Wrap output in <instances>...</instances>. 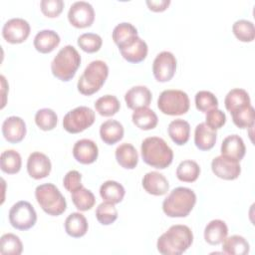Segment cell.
<instances>
[{
    "label": "cell",
    "mask_w": 255,
    "mask_h": 255,
    "mask_svg": "<svg viewBox=\"0 0 255 255\" xmlns=\"http://www.w3.org/2000/svg\"><path fill=\"white\" fill-rule=\"evenodd\" d=\"M230 114L234 125L239 128H248L254 126L255 111L251 105L239 108Z\"/></svg>",
    "instance_id": "cell-34"
},
{
    "label": "cell",
    "mask_w": 255,
    "mask_h": 255,
    "mask_svg": "<svg viewBox=\"0 0 255 255\" xmlns=\"http://www.w3.org/2000/svg\"><path fill=\"white\" fill-rule=\"evenodd\" d=\"M200 174V167L198 163L191 159L181 161L176 168V176L180 181L193 182Z\"/></svg>",
    "instance_id": "cell-36"
},
{
    "label": "cell",
    "mask_w": 255,
    "mask_h": 255,
    "mask_svg": "<svg viewBox=\"0 0 255 255\" xmlns=\"http://www.w3.org/2000/svg\"><path fill=\"white\" fill-rule=\"evenodd\" d=\"M0 79H1V82H2V95H3V97H4V101H3V103H2V108L5 106V90H7L8 88L6 87V79H5V77L2 75L1 77H0Z\"/></svg>",
    "instance_id": "cell-48"
},
{
    "label": "cell",
    "mask_w": 255,
    "mask_h": 255,
    "mask_svg": "<svg viewBox=\"0 0 255 255\" xmlns=\"http://www.w3.org/2000/svg\"><path fill=\"white\" fill-rule=\"evenodd\" d=\"M60 36L54 30H41L34 38L35 49L43 54L51 53L60 44Z\"/></svg>",
    "instance_id": "cell-21"
},
{
    "label": "cell",
    "mask_w": 255,
    "mask_h": 255,
    "mask_svg": "<svg viewBox=\"0 0 255 255\" xmlns=\"http://www.w3.org/2000/svg\"><path fill=\"white\" fill-rule=\"evenodd\" d=\"M220 151L221 155L240 161L245 155L246 147L241 136L238 134H230L223 139Z\"/></svg>",
    "instance_id": "cell-20"
},
{
    "label": "cell",
    "mask_w": 255,
    "mask_h": 255,
    "mask_svg": "<svg viewBox=\"0 0 255 255\" xmlns=\"http://www.w3.org/2000/svg\"><path fill=\"white\" fill-rule=\"evenodd\" d=\"M195 107L198 111L202 113H207L210 110L217 109L218 100L215 95L209 91H199L196 93L195 98Z\"/></svg>",
    "instance_id": "cell-41"
},
{
    "label": "cell",
    "mask_w": 255,
    "mask_h": 255,
    "mask_svg": "<svg viewBox=\"0 0 255 255\" xmlns=\"http://www.w3.org/2000/svg\"><path fill=\"white\" fill-rule=\"evenodd\" d=\"M147 44L139 37H137L130 46L120 50L123 58L129 63H139L143 61L147 56Z\"/></svg>",
    "instance_id": "cell-28"
},
{
    "label": "cell",
    "mask_w": 255,
    "mask_h": 255,
    "mask_svg": "<svg viewBox=\"0 0 255 255\" xmlns=\"http://www.w3.org/2000/svg\"><path fill=\"white\" fill-rule=\"evenodd\" d=\"M225 108L228 112H233L239 108L251 105L249 94L244 89H232L229 91L224 100Z\"/></svg>",
    "instance_id": "cell-32"
},
{
    "label": "cell",
    "mask_w": 255,
    "mask_h": 255,
    "mask_svg": "<svg viewBox=\"0 0 255 255\" xmlns=\"http://www.w3.org/2000/svg\"><path fill=\"white\" fill-rule=\"evenodd\" d=\"M68 20L76 28L90 27L95 20V10L87 1H76L70 6Z\"/></svg>",
    "instance_id": "cell-11"
},
{
    "label": "cell",
    "mask_w": 255,
    "mask_h": 255,
    "mask_svg": "<svg viewBox=\"0 0 255 255\" xmlns=\"http://www.w3.org/2000/svg\"><path fill=\"white\" fill-rule=\"evenodd\" d=\"M81 181H82V174L77 170H70L64 176L63 185L68 191L74 192L83 186Z\"/></svg>",
    "instance_id": "cell-46"
},
{
    "label": "cell",
    "mask_w": 255,
    "mask_h": 255,
    "mask_svg": "<svg viewBox=\"0 0 255 255\" xmlns=\"http://www.w3.org/2000/svg\"><path fill=\"white\" fill-rule=\"evenodd\" d=\"M95 108L101 116L112 117L120 111L121 103L116 96L105 95L96 101Z\"/></svg>",
    "instance_id": "cell-35"
},
{
    "label": "cell",
    "mask_w": 255,
    "mask_h": 255,
    "mask_svg": "<svg viewBox=\"0 0 255 255\" xmlns=\"http://www.w3.org/2000/svg\"><path fill=\"white\" fill-rule=\"evenodd\" d=\"M235 37L241 42H252L255 38V28L253 22L246 19H239L232 25Z\"/></svg>",
    "instance_id": "cell-39"
},
{
    "label": "cell",
    "mask_w": 255,
    "mask_h": 255,
    "mask_svg": "<svg viewBox=\"0 0 255 255\" xmlns=\"http://www.w3.org/2000/svg\"><path fill=\"white\" fill-rule=\"evenodd\" d=\"M108 75L109 67L104 61H92L78 80V91L85 96H91L97 93L105 84Z\"/></svg>",
    "instance_id": "cell-5"
},
{
    "label": "cell",
    "mask_w": 255,
    "mask_h": 255,
    "mask_svg": "<svg viewBox=\"0 0 255 255\" xmlns=\"http://www.w3.org/2000/svg\"><path fill=\"white\" fill-rule=\"evenodd\" d=\"M196 203V194L188 187L179 186L170 191L162 202V210L169 217H186Z\"/></svg>",
    "instance_id": "cell-3"
},
{
    "label": "cell",
    "mask_w": 255,
    "mask_h": 255,
    "mask_svg": "<svg viewBox=\"0 0 255 255\" xmlns=\"http://www.w3.org/2000/svg\"><path fill=\"white\" fill-rule=\"evenodd\" d=\"M95 112L86 106L68 112L63 119V128L70 133H78L90 128L95 122Z\"/></svg>",
    "instance_id": "cell-8"
},
{
    "label": "cell",
    "mask_w": 255,
    "mask_h": 255,
    "mask_svg": "<svg viewBox=\"0 0 255 255\" xmlns=\"http://www.w3.org/2000/svg\"><path fill=\"white\" fill-rule=\"evenodd\" d=\"M35 123L42 130H51L56 128L58 123V117L56 113L48 108L37 111L35 115Z\"/></svg>",
    "instance_id": "cell-40"
},
{
    "label": "cell",
    "mask_w": 255,
    "mask_h": 255,
    "mask_svg": "<svg viewBox=\"0 0 255 255\" xmlns=\"http://www.w3.org/2000/svg\"><path fill=\"white\" fill-rule=\"evenodd\" d=\"M52 169V164L50 158L40 152H32L27 159V171L31 177L34 179H42L47 177Z\"/></svg>",
    "instance_id": "cell-14"
},
{
    "label": "cell",
    "mask_w": 255,
    "mask_h": 255,
    "mask_svg": "<svg viewBox=\"0 0 255 255\" xmlns=\"http://www.w3.org/2000/svg\"><path fill=\"white\" fill-rule=\"evenodd\" d=\"M42 13L50 18L59 16L64 8L63 0H42L40 3Z\"/></svg>",
    "instance_id": "cell-44"
},
{
    "label": "cell",
    "mask_w": 255,
    "mask_h": 255,
    "mask_svg": "<svg viewBox=\"0 0 255 255\" xmlns=\"http://www.w3.org/2000/svg\"><path fill=\"white\" fill-rule=\"evenodd\" d=\"M216 136V130L209 128L205 123H200L194 130V143L200 150H209L215 145Z\"/></svg>",
    "instance_id": "cell-22"
},
{
    "label": "cell",
    "mask_w": 255,
    "mask_h": 255,
    "mask_svg": "<svg viewBox=\"0 0 255 255\" xmlns=\"http://www.w3.org/2000/svg\"><path fill=\"white\" fill-rule=\"evenodd\" d=\"M228 227L223 220H211L204 229V239L210 245H218L227 237Z\"/></svg>",
    "instance_id": "cell-25"
},
{
    "label": "cell",
    "mask_w": 255,
    "mask_h": 255,
    "mask_svg": "<svg viewBox=\"0 0 255 255\" xmlns=\"http://www.w3.org/2000/svg\"><path fill=\"white\" fill-rule=\"evenodd\" d=\"M118 163L126 169H133L138 162V154L135 147L128 142L120 144L115 151Z\"/></svg>",
    "instance_id": "cell-24"
},
{
    "label": "cell",
    "mask_w": 255,
    "mask_h": 255,
    "mask_svg": "<svg viewBox=\"0 0 255 255\" xmlns=\"http://www.w3.org/2000/svg\"><path fill=\"white\" fill-rule=\"evenodd\" d=\"M190 106L188 95L181 90H164L157 99V108L168 116H180L188 112Z\"/></svg>",
    "instance_id": "cell-7"
},
{
    "label": "cell",
    "mask_w": 255,
    "mask_h": 255,
    "mask_svg": "<svg viewBox=\"0 0 255 255\" xmlns=\"http://www.w3.org/2000/svg\"><path fill=\"white\" fill-rule=\"evenodd\" d=\"M30 24L22 18L9 19L2 28L3 38L11 44L23 43L30 35Z\"/></svg>",
    "instance_id": "cell-12"
},
{
    "label": "cell",
    "mask_w": 255,
    "mask_h": 255,
    "mask_svg": "<svg viewBox=\"0 0 255 255\" xmlns=\"http://www.w3.org/2000/svg\"><path fill=\"white\" fill-rule=\"evenodd\" d=\"M225 123L226 115L222 111L218 109H213L206 113L205 124L212 129L216 130L218 128H221L225 125Z\"/></svg>",
    "instance_id": "cell-45"
},
{
    "label": "cell",
    "mask_w": 255,
    "mask_h": 255,
    "mask_svg": "<svg viewBox=\"0 0 255 255\" xmlns=\"http://www.w3.org/2000/svg\"><path fill=\"white\" fill-rule=\"evenodd\" d=\"M193 242L191 229L182 224H175L159 236L156 247L163 255H180L185 252Z\"/></svg>",
    "instance_id": "cell-1"
},
{
    "label": "cell",
    "mask_w": 255,
    "mask_h": 255,
    "mask_svg": "<svg viewBox=\"0 0 255 255\" xmlns=\"http://www.w3.org/2000/svg\"><path fill=\"white\" fill-rule=\"evenodd\" d=\"M143 161L157 169L166 168L173 159V151L165 140L158 136L144 138L140 146Z\"/></svg>",
    "instance_id": "cell-2"
},
{
    "label": "cell",
    "mask_w": 255,
    "mask_h": 255,
    "mask_svg": "<svg viewBox=\"0 0 255 255\" xmlns=\"http://www.w3.org/2000/svg\"><path fill=\"white\" fill-rule=\"evenodd\" d=\"M73 155L80 163L91 164L97 160L99 148L97 143L92 139L82 138L75 142L73 146Z\"/></svg>",
    "instance_id": "cell-15"
},
{
    "label": "cell",
    "mask_w": 255,
    "mask_h": 255,
    "mask_svg": "<svg viewBox=\"0 0 255 255\" xmlns=\"http://www.w3.org/2000/svg\"><path fill=\"white\" fill-rule=\"evenodd\" d=\"M22 165V158L19 152L14 149H7L1 153L0 166L3 172L8 174H15L20 171Z\"/></svg>",
    "instance_id": "cell-33"
},
{
    "label": "cell",
    "mask_w": 255,
    "mask_h": 255,
    "mask_svg": "<svg viewBox=\"0 0 255 255\" xmlns=\"http://www.w3.org/2000/svg\"><path fill=\"white\" fill-rule=\"evenodd\" d=\"M23 244L20 238L13 233H6L0 239V253L2 255H20Z\"/></svg>",
    "instance_id": "cell-38"
},
{
    "label": "cell",
    "mask_w": 255,
    "mask_h": 255,
    "mask_svg": "<svg viewBox=\"0 0 255 255\" xmlns=\"http://www.w3.org/2000/svg\"><path fill=\"white\" fill-rule=\"evenodd\" d=\"M211 169L217 177L225 180L236 179L241 173L239 161L224 155H219L212 159Z\"/></svg>",
    "instance_id": "cell-13"
},
{
    "label": "cell",
    "mask_w": 255,
    "mask_h": 255,
    "mask_svg": "<svg viewBox=\"0 0 255 255\" xmlns=\"http://www.w3.org/2000/svg\"><path fill=\"white\" fill-rule=\"evenodd\" d=\"M81 65V56L72 45L63 47L51 63L52 74L63 82L72 80Z\"/></svg>",
    "instance_id": "cell-4"
},
{
    "label": "cell",
    "mask_w": 255,
    "mask_h": 255,
    "mask_svg": "<svg viewBox=\"0 0 255 255\" xmlns=\"http://www.w3.org/2000/svg\"><path fill=\"white\" fill-rule=\"evenodd\" d=\"M151 92L145 86L132 87L125 95L127 107L133 111L148 107L151 103Z\"/></svg>",
    "instance_id": "cell-17"
},
{
    "label": "cell",
    "mask_w": 255,
    "mask_h": 255,
    "mask_svg": "<svg viewBox=\"0 0 255 255\" xmlns=\"http://www.w3.org/2000/svg\"><path fill=\"white\" fill-rule=\"evenodd\" d=\"M72 201L78 210L87 211L95 205L96 197L90 189L82 186L81 188L72 192Z\"/></svg>",
    "instance_id": "cell-37"
},
{
    "label": "cell",
    "mask_w": 255,
    "mask_h": 255,
    "mask_svg": "<svg viewBox=\"0 0 255 255\" xmlns=\"http://www.w3.org/2000/svg\"><path fill=\"white\" fill-rule=\"evenodd\" d=\"M124 186L115 180H107L100 187V195L106 202L113 204L120 203L125 196Z\"/></svg>",
    "instance_id": "cell-29"
},
{
    "label": "cell",
    "mask_w": 255,
    "mask_h": 255,
    "mask_svg": "<svg viewBox=\"0 0 255 255\" xmlns=\"http://www.w3.org/2000/svg\"><path fill=\"white\" fill-rule=\"evenodd\" d=\"M124 127L116 120H108L100 127V135L107 144H115L124 137Z\"/></svg>",
    "instance_id": "cell-23"
},
{
    "label": "cell",
    "mask_w": 255,
    "mask_h": 255,
    "mask_svg": "<svg viewBox=\"0 0 255 255\" xmlns=\"http://www.w3.org/2000/svg\"><path fill=\"white\" fill-rule=\"evenodd\" d=\"M37 221V213L28 201L21 200L12 205L9 210V222L18 230H28Z\"/></svg>",
    "instance_id": "cell-9"
},
{
    "label": "cell",
    "mask_w": 255,
    "mask_h": 255,
    "mask_svg": "<svg viewBox=\"0 0 255 255\" xmlns=\"http://www.w3.org/2000/svg\"><path fill=\"white\" fill-rule=\"evenodd\" d=\"M222 243V251L225 254L246 255L250 250L248 241L240 235H232L230 237H226Z\"/></svg>",
    "instance_id": "cell-31"
},
{
    "label": "cell",
    "mask_w": 255,
    "mask_h": 255,
    "mask_svg": "<svg viewBox=\"0 0 255 255\" xmlns=\"http://www.w3.org/2000/svg\"><path fill=\"white\" fill-rule=\"evenodd\" d=\"M112 36L115 44L119 47V50L130 46L138 37L136 28L128 22L118 24L114 28Z\"/></svg>",
    "instance_id": "cell-19"
},
{
    "label": "cell",
    "mask_w": 255,
    "mask_h": 255,
    "mask_svg": "<svg viewBox=\"0 0 255 255\" xmlns=\"http://www.w3.org/2000/svg\"><path fill=\"white\" fill-rule=\"evenodd\" d=\"M35 197L40 207L49 215L59 216L67 208L64 195L53 183L38 185L35 189Z\"/></svg>",
    "instance_id": "cell-6"
},
{
    "label": "cell",
    "mask_w": 255,
    "mask_h": 255,
    "mask_svg": "<svg viewBox=\"0 0 255 255\" xmlns=\"http://www.w3.org/2000/svg\"><path fill=\"white\" fill-rule=\"evenodd\" d=\"M142 187L147 193L160 196L168 191L169 183L163 174L157 171H149L142 177Z\"/></svg>",
    "instance_id": "cell-18"
},
{
    "label": "cell",
    "mask_w": 255,
    "mask_h": 255,
    "mask_svg": "<svg viewBox=\"0 0 255 255\" xmlns=\"http://www.w3.org/2000/svg\"><path fill=\"white\" fill-rule=\"evenodd\" d=\"M176 71L175 56L168 51L156 55L152 64V74L156 81L164 83L170 81Z\"/></svg>",
    "instance_id": "cell-10"
},
{
    "label": "cell",
    "mask_w": 255,
    "mask_h": 255,
    "mask_svg": "<svg viewBox=\"0 0 255 255\" xmlns=\"http://www.w3.org/2000/svg\"><path fill=\"white\" fill-rule=\"evenodd\" d=\"M131 120H132V123L138 128L143 130L154 128L158 122V118L156 114L152 110L148 109V107L134 110L131 116Z\"/></svg>",
    "instance_id": "cell-30"
},
{
    "label": "cell",
    "mask_w": 255,
    "mask_h": 255,
    "mask_svg": "<svg viewBox=\"0 0 255 255\" xmlns=\"http://www.w3.org/2000/svg\"><path fill=\"white\" fill-rule=\"evenodd\" d=\"M167 132L174 143L177 145H183L189 139L190 126L188 122L182 119H176L169 123Z\"/></svg>",
    "instance_id": "cell-27"
},
{
    "label": "cell",
    "mask_w": 255,
    "mask_h": 255,
    "mask_svg": "<svg viewBox=\"0 0 255 255\" xmlns=\"http://www.w3.org/2000/svg\"><path fill=\"white\" fill-rule=\"evenodd\" d=\"M103 44L102 37L96 33H84L78 38L79 47L87 53L98 52Z\"/></svg>",
    "instance_id": "cell-43"
},
{
    "label": "cell",
    "mask_w": 255,
    "mask_h": 255,
    "mask_svg": "<svg viewBox=\"0 0 255 255\" xmlns=\"http://www.w3.org/2000/svg\"><path fill=\"white\" fill-rule=\"evenodd\" d=\"M26 131V124L20 117L11 116L2 124L3 136L10 143L20 142L25 137Z\"/></svg>",
    "instance_id": "cell-16"
},
{
    "label": "cell",
    "mask_w": 255,
    "mask_h": 255,
    "mask_svg": "<svg viewBox=\"0 0 255 255\" xmlns=\"http://www.w3.org/2000/svg\"><path fill=\"white\" fill-rule=\"evenodd\" d=\"M89 228L86 217L80 212H73L65 220V231L73 238L83 237Z\"/></svg>",
    "instance_id": "cell-26"
},
{
    "label": "cell",
    "mask_w": 255,
    "mask_h": 255,
    "mask_svg": "<svg viewBox=\"0 0 255 255\" xmlns=\"http://www.w3.org/2000/svg\"><path fill=\"white\" fill-rule=\"evenodd\" d=\"M96 217L103 225H110L118 218V210L115 204L110 202H102L96 209Z\"/></svg>",
    "instance_id": "cell-42"
},
{
    "label": "cell",
    "mask_w": 255,
    "mask_h": 255,
    "mask_svg": "<svg viewBox=\"0 0 255 255\" xmlns=\"http://www.w3.org/2000/svg\"><path fill=\"white\" fill-rule=\"evenodd\" d=\"M145 3L151 11L161 12L169 6L170 0H146Z\"/></svg>",
    "instance_id": "cell-47"
}]
</instances>
